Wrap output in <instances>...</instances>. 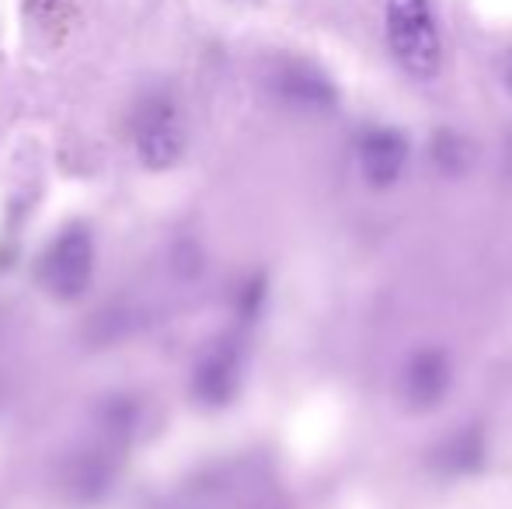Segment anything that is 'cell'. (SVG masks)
<instances>
[{"mask_svg": "<svg viewBox=\"0 0 512 509\" xmlns=\"http://www.w3.org/2000/svg\"><path fill=\"white\" fill-rule=\"evenodd\" d=\"M384 32L398 67L415 81H436L443 70V32L432 0H387Z\"/></svg>", "mask_w": 512, "mask_h": 509, "instance_id": "1", "label": "cell"}, {"mask_svg": "<svg viewBox=\"0 0 512 509\" xmlns=\"http://www.w3.org/2000/svg\"><path fill=\"white\" fill-rule=\"evenodd\" d=\"M91 276H95V241L88 227L74 224L46 248L39 262V283L49 297L77 300L91 286Z\"/></svg>", "mask_w": 512, "mask_h": 509, "instance_id": "2", "label": "cell"}, {"mask_svg": "<svg viewBox=\"0 0 512 509\" xmlns=\"http://www.w3.org/2000/svg\"><path fill=\"white\" fill-rule=\"evenodd\" d=\"M136 154L147 168L164 171L185 150V119L171 95H147L133 116Z\"/></svg>", "mask_w": 512, "mask_h": 509, "instance_id": "3", "label": "cell"}, {"mask_svg": "<svg viewBox=\"0 0 512 509\" xmlns=\"http://www.w3.org/2000/svg\"><path fill=\"white\" fill-rule=\"evenodd\" d=\"M359 175L370 189H391L408 164V136L394 126H370L356 143Z\"/></svg>", "mask_w": 512, "mask_h": 509, "instance_id": "4", "label": "cell"}, {"mask_svg": "<svg viewBox=\"0 0 512 509\" xmlns=\"http://www.w3.org/2000/svg\"><path fill=\"white\" fill-rule=\"evenodd\" d=\"M450 384H453L450 356L436 346H425L408 356L405 370H401L398 391L411 412H429V408H436L446 398Z\"/></svg>", "mask_w": 512, "mask_h": 509, "instance_id": "5", "label": "cell"}, {"mask_svg": "<svg viewBox=\"0 0 512 509\" xmlns=\"http://www.w3.org/2000/svg\"><path fill=\"white\" fill-rule=\"evenodd\" d=\"M237 387H241V349H237V342H216L199 360L192 391L206 405H227L237 394Z\"/></svg>", "mask_w": 512, "mask_h": 509, "instance_id": "6", "label": "cell"}, {"mask_svg": "<svg viewBox=\"0 0 512 509\" xmlns=\"http://www.w3.org/2000/svg\"><path fill=\"white\" fill-rule=\"evenodd\" d=\"M276 91L297 109H310V112H328L335 109L338 91L335 84L328 81V74H321L310 63H286L276 74Z\"/></svg>", "mask_w": 512, "mask_h": 509, "instance_id": "7", "label": "cell"}, {"mask_svg": "<svg viewBox=\"0 0 512 509\" xmlns=\"http://www.w3.org/2000/svg\"><path fill=\"white\" fill-rule=\"evenodd\" d=\"M481 457H485V440H481L478 429L457 433L443 450H439V464H443L446 471H457V475H460V471L478 468Z\"/></svg>", "mask_w": 512, "mask_h": 509, "instance_id": "8", "label": "cell"}, {"mask_svg": "<svg viewBox=\"0 0 512 509\" xmlns=\"http://www.w3.org/2000/svg\"><path fill=\"white\" fill-rule=\"evenodd\" d=\"M432 164L446 175H460L471 164V143L453 129H439L432 136Z\"/></svg>", "mask_w": 512, "mask_h": 509, "instance_id": "9", "label": "cell"}, {"mask_svg": "<svg viewBox=\"0 0 512 509\" xmlns=\"http://www.w3.org/2000/svg\"><path fill=\"white\" fill-rule=\"evenodd\" d=\"M262 297H265L262 279H258V283L244 286V293H241V314H244V318H255V311H258V304H262Z\"/></svg>", "mask_w": 512, "mask_h": 509, "instance_id": "10", "label": "cell"}, {"mask_svg": "<svg viewBox=\"0 0 512 509\" xmlns=\"http://www.w3.org/2000/svg\"><path fill=\"white\" fill-rule=\"evenodd\" d=\"M502 77H506V88H509V95H512V53H509V60H506V70H502Z\"/></svg>", "mask_w": 512, "mask_h": 509, "instance_id": "11", "label": "cell"}]
</instances>
